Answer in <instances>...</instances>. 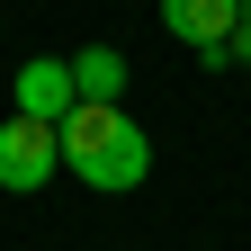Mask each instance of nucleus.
<instances>
[{
	"instance_id": "4",
	"label": "nucleus",
	"mask_w": 251,
	"mask_h": 251,
	"mask_svg": "<svg viewBox=\"0 0 251 251\" xmlns=\"http://www.w3.org/2000/svg\"><path fill=\"white\" fill-rule=\"evenodd\" d=\"M162 27H171L198 63H225V36L242 27V0H162Z\"/></svg>"
},
{
	"instance_id": "3",
	"label": "nucleus",
	"mask_w": 251,
	"mask_h": 251,
	"mask_svg": "<svg viewBox=\"0 0 251 251\" xmlns=\"http://www.w3.org/2000/svg\"><path fill=\"white\" fill-rule=\"evenodd\" d=\"M54 162H63V135H54V126H36V117H9V126H0V188H9V198L45 188Z\"/></svg>"
},
{
	"instance_id": "6",
	"label": "nucleus",
	"mask_w": 251,
	"mask_h": 251,
	"mask_svg": "<svg viewBox=\"0 0 251 251\" xmlns=\"http://www.w3.org/2000/svg\"><path fill=\"white\" fill-rule=\"evenodd\" d=\"M225 63H251V0H242V27L225 36Z\"/></svg>"
},
{
	"instance_id": "5",
	"label": "nucleus",
	"mask_w": 251,
	"mask_h": 251,
	"mask_svg": "<svg viewBox=\"0 0 251 251\" xmlns=\"http://www.w3.org/2000/svg\"><path fill=\"white\" fill-rule=\"evenodd\" d=\"M126 72H135V63H126L117 45H81V54H72V90H81V108H126Z\"/></svg>"
},
{
	"instance_id": "1",
	"label": "nucleus",
	"mask_w": 251,
	"mask_h": 251,
	"mask_svg": "<svg viewBox=\"0 0 251 251\" xmlns=\"http://www.w3.org/2000/svg\"><path fill=\"white\" fill-rule=\"evenodd\" d=\"M63 171L81 188H99V198H126V188H144V171H152V135L126 108H72L63 117Z\"/></svg>"
},
{
	"instance_id": "2",
	"label": "nucleus",
	"mask_w": 251,
	"mask_h": 251,
	"mask_svg": "<svg viewBox=\"0 0 251 251\" xmlns=\"http://www.w3.org/2000/svg\"><path fill=\"white\" fill-rule=\"evenodd\" d=\"M81 108V90H72V54H27L18 72H9V117H36L63 135V117Z\"/></svg>"
}]
</instances>
